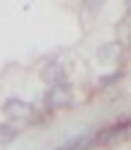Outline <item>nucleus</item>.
I'll return each instance as SVG.
<instances>
[{
  "mask_svg": "<svg viewBox=\"0 0 131 150\" xmlns=\"http://www.w3.org/2000/svg\"><path fill=\"white\" fill-rule=\"evenodd\" d=\"M71 90L66 87V84H55V87H50L47 90V95H45V103H47V108H66V105H71Z\"/></svg>",
  "mask_w": 131,
  "mask_h": 150,
  "instance_id": "obj_1",
  "label": "nucleus"
},
{
  "mask_svg": "<svg viewBox=\"0 0 131 150\" xmlns=\"http://www.w3.org/2000/svg\"><path fill=\"white\" fill-rule=\"evenodd\" d=\"M3 108H5V116H11V119H29L32 116V105L24 103V100H18V98L8 100Z\"/></svg>",
  "mask_w": 131,
  "mask_h": 150,
  "instance_id": "obj_2",
  "label": "nucleus"
},
{
  "mask_svg": "<svg viewBox=\"0 0 131 150\" xmlns=\"http://www.w3.org/2000/svg\"><path fill=\"white\" fill-rule=\"evenodd\" d=\"M42 79H45L50 87L63 84V66H60V63H55V61H50V63L42 69Z\"/></svg>",
  "mask_w": 131,
  "mask_h": 150,
  "instance_id": "obj_3",
  "label": "nucleus"
},
{
  "mask_svg": "<svg viewBox=\"0 0 131 150\" xmlns=\"http://www.w3.org/2000/svg\"><path fill=\"white\" fill-rule=\"evenodd\" d=\"M16 127H11V124H0V145H8V142H13L16 140Z\"/></svg>",
  "mask_w": 131,
  "mask_h": 150,
  "instance_id": "obj_4",
  "label": "nucleus"
},
{
  "mask_svg": "<svg viewBox=\"0 0 131 150\" xmlns=\"http://www.w3.org/2000/svg\"><path fill=\"white\" fill-rule=\"evenodd\" d=\"M116 50L121 53V45H118V42H110V45H102V47H100V58H102V61H108V58H113V55H116Z\"/></svg>",
  "mask_w": 131,
  "mask_h": 150,
  "instance_id": "obj_5",
  "label": "nucleus"
},
{
  "mask_svg": "<svg viewBox=\"0 0 131 150\" xmlns=\"http://www.w3.org/2000/svg\"><path fill=\"white\" fill-rule=\"evenodd\" d=\"M116 79H121V71H113L110 76H102V79H100V84L105 87V84H110V82H116Z\"/></svg>",
  "mask_w": 131,
  "mask_h": 150,
  "instance_id": "obj_6",
  "label": "nucleus"
},
{
  "mask_svg": "<svg viewBox=\"0 0 131 150\" xmlns=\"http://www.w3.org/2000/svg\"><path fill=\"white\" fill-rule=\"evenodd\" d=\"M129 137H131V124H129Z\"/></svg>",
  "mask_w": 131,
  "mask_h": 150,
  "instance_id": "obj_7",
  "label": "nucleus"
}]
</instances>
